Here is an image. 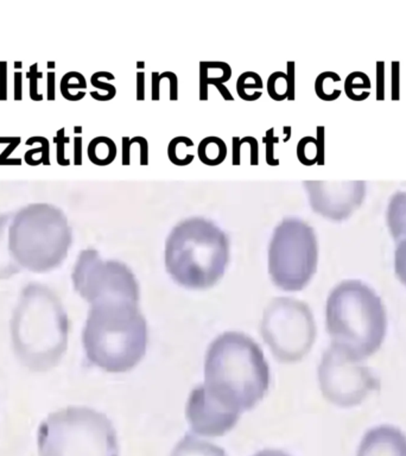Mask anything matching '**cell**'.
<instances>
[{
  "label": "cell",
  "mask_w": 406,
  "mask_h": 456,
  "mask_svg": "<svg viewBox=\"0 0 406 456\" xmlns=\"http://www.w3.org/2000/svg\"><path fill=\"white\" fill-rule=\"evenodd\" d=\"M262 143L265 144V161L270 167H278L280 161L276 158V145L280 143V137L275 135V127H271L262 138Z\"/></svg>",
  "instance_id": "obj_31"
},
{
  "label": "cell",
  "mask_w": 406,
  "mask_h": 456,
  "mask_svg": "<svg viewBox=\"0 0 406 456\" xmlns=\"http://www.w3.org/2000/svg\"><path fill=\"white\" fill-rule=\"evenodd\" d=\"M168 158L173 164L186 167L194 162V142L186 135H177L168 145Z\"/></svg>",
  "instance_id": "obj_22"
},
{
  "label": "cell",
  "mask_w": 406,
  "mask_h": 456,
  "mask_svg": "<svg viewBox=\"0 0 406 456\" xmlns=\"http://www.w3.org/2000/svg\"><path fill=\"white\" fill-rule=\"evenodd\" d=\"M74 164H82V137L77 135L74 138Z\"/></svg>",
  "instance_id": "obj_43"
},
{
  "label": "cell",
  "mask_w": 406,
  "mask_h": 456,
  "mask_svg": "<svg viewBox=\"0 0 406 456\" xmlns=\"http://www.w3.org/2000/svg\"><path fill=\"white\" fill-rule=\"evenodd\" d=\"M47 67L49 68V69H54V68H56L55 61H48Z\"/></svg>",
  "instance_id": "obj_46"
},
{
  "label": "cell",
  "mask_w": 406,
  "mask_h": 456,
  "mask_svg": "<svg viewBox=\"0 0 406 456\" xmlns=\"http://www.w3.org/2000/svg\"><path fill=\"white\" fill-rule=\"evenodd\" d=\"M386 222L394 240L406 239V191L398 190L389 199L386 211Z\"/></svg>",
  "instance_id": "obj_16"
},
{
  "label": "cell",
  "mask_w": 406,
  "mask_h": 456,
  "mask_svg": "<svg viewBox=\"0 0 406 456\" xmlns=\"http://www.w3.org/2000/svg\"><path fill=\"white\" fill-rule=\"evenodd\" d=\"M170 456H229L222 448L186 434L176 446Z\"/></svg>",
  "instance_id": "obj_18"
},
{
  "label": "cell",
  "mask_w": 406,
  "mask_h": 456,
  "mask_svg": "<svg viewBox=\"0 0 406 456\" xmlns=\"http://www.w3.org/2000/svg\"><path fill=\"white\" fill-rule=\"evenodd\" d=\"M69 327L68 314L59 296L44 284H26L10 321L18 361L32 372L56 368L67 352Z\"/></svg>",
  "instance_id": "obj_2"
},
{
  "label": "cell",
  "mask_w": 406,
  "mask_h": 456,
  "mask_svg": "<svg viewBox=\"0 0 406 456\" xmlns=\"http://www.w3.org/2000/svg\"><path fill=\"white\" fill-rule=\"evenodd\" d=\"M67 216L50 205H31L13 218L9 247L14 262L36 274L59 267L72 246Z\"/></svg>",
  "instance_id": "obj_6"
},
{
  "label": "cell",
  "mask_w": 406,
  "mask_h": 456,
  "mask_svg": "<svg viewBox=\"0 0 406 456\" xmlns=\"http://www.w3.org/2000/svg\"><path fill=\"white\" fill-rule=\"evenodd\" d=\"M356 456H406V434L389 424H381L365 434Z\"/></svg>",
  "instance_id": "obj_14"
},
{
  "label": "cell",
  "mask_w": 406,
  "mask_h": 456,
  "mask_svg": "<svg viewBox=\"0 0 406 456\" xmlns=\"http://www.w3.org/2000/svg\"><path fill=\"white\" fill-rule=\"evenodd\" d=\"M227 145L224 140L216 135H208L203 138L197 146V156L203 164L216 167L224 163L227 158Z\"/></svg>",
  "instance_id": "obj_20"
},
{
  "label": "cell",
  "mask_w": 406,
  "mask_h": 456,
  "mask_svg": "<svg viewBox=\"0 0 406 456\" xmlns=\"http://www.w3.org/2000/svg\"><path fill=\"white\" fill-rule=\"evenodd\" d=\"M9 97V64L0 61V102H6Z\"/></svg>",
  "instance_id": "obj_36"
},
{
  "label": "cell",
  "mask_w": 406,
  "mask_h": 456,
  "mask_svg": "<svg viewBox=\"0 0 406 456\" xmlns=\"http://www.w3.org/2000/svg\"><path fill=\"white\" fill-rule=\"evenodd\" d=\"M13 95L16 102H21L23 99V73L21 70L13 74Z\"/></svg>",
  "instance_id": "obj_39"
},
{
  "label": "cell",
  "mask_w": 406,
  "mask_h": 456,
  "mask_svg": "<svg viewBox=\"0 0 406 456\" xmlns=\"http://www.w3.org/2000/svg\"><path fill=\"white\" fill-rule=\"evenodd\" d=\"M340 82L341 76L338 73H321L315 80V93L323 102H334L342 93L338 87Z\"/></svg>",
  "instance_id": "obj_25"
},
{
  "label": "cell",
  "mask_w": 406,
  "mask_h": 456,
  "mask_svg": "<svg viewBox=\"0 0 406 456\" xmlns=\"http://www.w3.org/2000/svg\"><path fill=\"white\" fill-rule=\"evenodd\" d=\"M267 264L271 281L280 290L296 292L305 289L318 271L315 229L300 218H284L271 238Z\"/></svg>",
  "instance_id": "obj_8"
},
{
  "label": "cell",
  "mask_w": 406,
  "mask_h": 456,
  "mask_svg": "<svg viewBox=\"0 0 406 456\" xmlns=\"http://www.w3.org/2000/svg\"><path fill=\"white\" fill-rule=\"evenodd\" d=\"M394 272L400 283L406 287V239L399 241L394 251Z\"/></svg>",
  "instance_id": "obj_33"
},
{
  "label": "cell",
  "mask_w": 406,
  "mask_h": 456,
  "mask_svg": "<svg viewBox=\"0 0 406 456\" xmlns=\"http://www.w3.org/2000/svg\"><path fill=\"white\" fill-rule=\"evenodd\" d=\"M318 378L325 399L343 409L362 404L381 386L380 378L366 361L335 342L322 355Z\"/></svg>",
  "instance_id": "obj_10"
},
{
  "label": "cell",
  "mask_w": 406,
  "mask_h": 456,
  "mask_svg": "<svg viewBox=\"0 0 406 456\" xmlns=\"http://www.w3.org/2000/svg\"><path fill=\"white\" fill-rule=\"evenodd\" d=\"M313 211L331 221H343L364 202L365 181H304Z\"/></svg>",
  "instance_id": "obj_12"
},
{
  "label": "cell",
  "mask_w": 406,
  "mask_h": 456,
  "mask_svg": "<svg viewBox=\"0 0 406 456\" xmlns=\"http://www.w3.org/2000/svg\"><path fill=\"white\" fill-rule=\"evenodd\" d=\"M13 66H14V69H16V72H17L18 69L21 70V68H23L21 67V66H23V62H21V61H19V62H17V61H16V62H14V64H13Z\"/></svg>",
  "instance_id": "obj_45"
},
{
  "label": "cell",
  "mask_w": 406,
  "mask_h": 456,
  "mask_svg": "<svg viewBox=\"0 0 406 456\" xmlns=\"http://www.w3.org/2000/svg\"><path fill=\"white\" fill-rule=\"evenodd\" d=\"M318 135L303 137L297 144V158L303 165L325 164V127L316 129Z\"/></svg>",
  "instance_id": "obj_17"
},
{
  "label": "cell",
  "mask_w": 406,
  "mask_h": 456,
  "mask_svg": "<svg viewBox=\"0 0 406 456\" xmlns=\"http://www.w3.org/2000/svg\"><path fill=\"white\" fill-rule=\"evenodd\" d=\"M326 327L333 342L366 361L385 341L389 327L385 303L367 283L346 279L327 298Z\"/></svg>",
  "instance_id": "obj_5"
},
{
  "label": "cell",
  "mask_w": 406,
  "mask_h": 456,
  "mask_svg": "<svg viewBox=\"0 0 406 456\" xmlns=\"http://www.w3.org/2000/svg\"><path fill=\"white\" fill-rule=\"evenodd\" d=\"M267 93L272 100L283 102L289 97V81L287 73H272L267 84Z\"/></svg>",
  "instance_id": "obj_29"
},
{
  "label": "cell",
  "mask_w": 406,
  "mask_h": 456,
  "mask_svg": "<svg viewBox=\"0 0 406 456\" xmlns=\"http://www.w3.org/2000/svg\"><path fill=\"white\" fill-rule=\"evenodd\" d=\"M260 333L277 361L296 363L309 354L318 328L313 310L305 302L276 297L262 312Z\"/></svg>",
  "instance_id": "obj_9"
},
{
  "label": "cell",
  "mask_w": 406,
  "mask_h": 456,
  "mask_svg": "<svg viewBox=\"0 0 406 456\" xmlns=\"http://www.w3.org/2000/svg\"><path fill=\"white\" fill-rule=\"evenodd\" d=\"M253 456H291L288 453L283 452V450H278V449H264L260 452L255 453Z\"/></svg>",
  "instance_id": "obj_44"
},
{
  "label": "cell",
  "mask_w": 406,
  "mask_h": 456,
  "mask_svg": "<svg viewBox=\"0 0 406 456\" xmlns=\"http://www.w3.org/2000/svg\"><path fill=\"white\" fill-rule=\"evenodd\" d=\"M47 100H56V73L49 72L47 74Z\"/></svg>",
  "instance_id": "obj_41"
},
{
  "label": "cell",
  "mask_w": 406,
  "mask_h": 456,
  "mask_svg": "<svg viewBox=\"0 0 406 456\" xmlns=\"http://www.w3.org/2000/svg\"><path fill=\"white\" fill-rule=\"evenodd\" d=\"M148 343V322L139 303L108 301L90 305L82 346L95 368L108 373L132 371L144 359Z\"/></svg>",
  "instance_id": "obj_3"
},
{
  "label": "cell",
  "mask_w": 406,
  "mask_h": 456,
  "mask_svg": "<svg viewBox=\"0 0 406 456\" xmlns=\"http://www.w3.org/2000/svg\"><path fill=\"white\" fill-rule=\"evenodd\" d=\"M115 80V74L110 72H97L90 76V84L97 91L90 92L89 95L97 102H106L115 99L117 95V87L108 81Z\"/></svg>",
  "instance_id": "obj_26"
},
{
  "label": "cell",
  "mask_w": 406,
  "mask_h": 456,
  "mask_svg": "<svg viewBox=\"0 0 406 456\" xmlns=\"http://www.w3.org/2000/svg\"><path fill=\"white\" fill-rule=\"evenodd\" d=\"M39 456H119L118 435L107 415L70 406L48 415L37 431Z\"/></svg>",
  "instance_id": "obj_7"
},
{
  "label": "cell",
  "mask_w": 406,
  "mask_h": 456,
  "mask_svg": "<svg viewBox=\"0 0 406 456\" xmlns=\"http://www.w3.org/2000/svg\"><path fill=\"white\" fill-rule=\"evenodd\" d=\"M82 132V126H75L74 127V133H81Z\"/></svg>",
  "instance_id": "obj_47"
},
{
  "label": "cell",
  "mask_w": 406,
  "mask_h": 456,
  "mask_svg": "<svg viewBox=\"0 0 406 456\" xmlns=\"http://www.w3.org/2000/svg\"><path fill=\"white\" fill-rule=\"evenodd\" d=\"M264 87L262 76L258 73H242L237 80V93L245 102H257L262 95Z\"/></svg>",
  "instance_id": "obj_24"
},
{
  "label": "cell",
  "mask_w": 406,
  "mask_h": 456,
  "mask_svg": "<svg viewBox=\"0 0 406 456\" xmlns=\"http://www.w3.org/2000/svg\"><path fill=\"white\" fill-rule=\"evenodd\" d=\"M202 386L213 401L242 416L265 398L270 366L262 347L242 332H224L208 346Z\"/></svg>",
  "instance_id": "obj_1"
},
{
  "label": "cell",
  "mask_w": 406,
  "mask_h": 456,
  "mask_svg": "<svg viewBox=\"0 0 406 456\" xmlns=\"http://www.w3.org/2000/svg\"><path fill=\"white\" fill-rule=\"evenodd\" d=\"M87 81L79 72H68L59 81V92L68 102H80L86 95Z\"/></svg>",
  "instance_id": "obj_23"
},
{
  "label": "cell",
  "mask_w": 406,
  "mask_h": 456,
  "mask_svg": "<svg viewBox=\"0 0 406 456\" xmlns=\"http://www.w3.org/2000/svg\"><path fill=\"white\" fill-rule=\"evenodd\" d=\"M200 100L207 102L209 86L224 85L232 77V67L222 61L200 62Z\"/></svg>",
  "instance_id": "obj_15"
},
{
  "label": "cell",
  "mask_w": 406,
  "mask_h": 456,
  "mask_svg": "<svg viewBox=\"0 0 406 456\" xmlns=\"http://www.w3.org/2000/svg\"><path fill=\"white\" fill-rule=\"evenodd\" d=\"M43 77V73L39 72V64H31L29 72L26 73V79H29V93L31 100L42 102L44 97L39 93V80Z\"/></svg>",
  "instance_id": "obj_34"
},
{
  "label": "cell",
  "mask_w": 406,
  "mask_h": 456,
  "mask_svg": "<svg viewBox=\"0 0 406 456\" xmlns=\"http://www.w3.org/2000/svg\"><path fill=\"white\" fill-rule=\"evenodd\" d=\"M74 290L89 304L108 301L140 302V287L135 272L123 262L104 260L97 249L77 256L72 272Z\"/></svg>",
  "instance_id": "obj_11"
},
{
  "label": "cell",
  "mask_w": 406,
  "mask_h": 456,
  "mask_svg": "<svg viewBox=\"0 0 406 456\" xmlns=\"http://www.w3.org/2000/svg\"><path fill=\"white\" fill-rule=\"evenodd\" d=\"M10 216H0V279H8L21 271V266L14 262L9 247Z\"/></svg>",
  "instance_id": "obj_21"
},
{
  "label": "cell",
  "mask_w": 406,
  "mask_h": 456,
  "mask_svg": "<svg viewBox=\"0 0 406 456\" xmlns=\"http://www.w3.org/2000/svg\"><path fill=\"white\" fill-rule=\"evenodd\" d=\"M242 143H249L251 148V165L259 164V143L257 138L252 135H246L242 138Z\"/></svg>",
  "instance_id": "obj_38"
},
{
  "label": "cell",
  "mask_w": 406,
  "mask_h": 456,
  "mask_svg": "<svg viewBox=\"0 0 406 456\" xmlns=\"http://www.w3.org/2000/svg\"><path fill=\"white\" fill-rule=\"evenodd\" d=\"M70 142V138L66 135V129L62 127L59 129L54 138V143L56 145V162L57 164L66 167L70 164V161L66 158V145Z\"/></svg>",
  "instance_id": "obj_35"
},
{
  "label": "cell",
  "mask_w": 406,
  "mask_h": 456,
  "mask_svg": "<svg viewBox=\"0 0 406 456\" xmlns=\"http://www.w3.org/2000/svg\"><path fill=\"white\" fill-rule=\"evenodd\" d=\"M21 142V137H0V144H8V148L0 153V165H21V158H9Z\"/></svg>",
  "instance_id": "obj_32"
},
{
  "label": "cell",
  "mask_w": 406,
  "mask_h": 456,
  "mask_svg": "<svg viewBox=\"0 0 406 456\" xmlns=\"http://www.w3.org/2000/svg\"><path fill=\"white\" fill-rule=\"evenodd\" d=\"M118 153L117 144L106 135H99L90 140L87 148L89 161L99 167H106L115 162Z\"/></svg>",
  "instance_id": "obj_19"
},
{
  "label": "cell",
  "mask_w": 406,
  "mask_h": 456,
  "mask_svg": "<svg viewBox=\"0 0 406 456\" xmlns=\"http://www.w3.org/2000/svg\"><path fill=\"white\" fill-rule=\"evenodd\" d=\"M287 75L289 81V102H293L296 97V64L289 61L287 64Z\"/></svg>",
  "instance_id": "obj_37"
},
{
  "label": "cell",
  "mask_w": 406,
  "mask_h": 456,
  "mask_svg": "<svg viewBox=\"0 0 406 456\" xmlns=\"http://www.w3.org/2000/svg\"><path fill=\"white\" fill-rule=\"evenodd\" d=\"M186 421L196 435L220 437L237 426L240 416L232 414L208 397L202 384L191 390L186 406Z\"/></svg>",
  "instance_id": "obj_13"
},
{
  "label": "cell",
  "mask_w": 406,
  "mask_h": 456,
  "mask_svg": "<svg viewBox=\"0 0 406 456\" xmlns=\"http://www.w3.org/2000/svg\"><path fill=\"white\" fill-rule=\"evenodd\" d=\"M229 258V236L202 216L180 221L165 241L166 272L175 283L191 290H206L219 283Z\"/></svg>",
  "instance_id": "obj_4"
},
{
  "label": "cell",
  "mask_w": 406,
  "mask_h": 456,
  "mask_svg": "<svg viewBox=\"0 0 406 456\" xmlns=\"http://www.w3.org/2000/svg\"><path fill=\"white\" fill-rule=\"evenodd\" d=\"M368 89H371V80L364 72H353L345 81V92L354 102H362L369 97Z\"/></svg>",
  "instance_id": "obj_27"
},
{
  "label": "cell",
  "mask_w": 406,
  "mask_h": 456,
  "mask_svg": "<svg viewBox=\"0 0 406 456\" xmlns=\"http://www.w3.org/2000/svg\"><path fill=\"white\" fill-rule=\"evenodd\" d=\"M122 164L130 165L131 164V152L132 149L135 146H138V155H139V164L145 165L148 164V142L146 138L142 137V135H135L132 138L128 137H123L122 140Z\"/></svg>",
  "instance_id": "obj_28"
},
{
  "label": "cell",
  "mask_w": 406,
  "mask_h": 456,
  "mask_svg": "<svg viewBox=\"0 0 406 456\" xmlns=\"http://www.w3.org/2000/svg\"><path fill=\"white\" fill-rule=\"evenodd\" d=\"M34 143H41V146L31 149L29 151L26 152L24 160H26V164L34 167L35 156L39 153L42 156V164L50 165V143H49V140L42 135H34L26 140V145H34Z\"/></svg>",
  "instance_id": "obj_30"
},
{
  "label": "cell",
  "mask_w": 406,
  "mask_h": 456,
  "mask_svg": "<svg viewBox=\"0 0 406 456\" xmlns=\"http://www.w3.org/2000/svg\"><path fill=\"white\" fill-rule=\"evenodd\" d=\"M242 138L240 137H233L232 140V164H242Z\"/></svg>",
  "instance_id": "obj_40"
},
{
  "label": "cell",
  "mask_w": 406,
  "mask_h": 456,
  "mask_svg": "<svg viewBox=\"0 0 406 456\" xmlns=\"http://www.w3.org/2000/svg\"><path fill=\"white\" fill-rule=\"evenodd\" d=\"M145 85H146V77L144 73H137V100L139 102L145 100Z\"/></svg>",
  "instance_id": "obj_42"
}]
</instances>
